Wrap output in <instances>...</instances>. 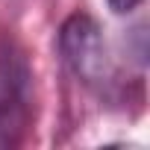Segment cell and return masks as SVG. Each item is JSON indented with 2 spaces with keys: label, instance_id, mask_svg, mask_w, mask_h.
Returning a JSON list of instances; mask_svg holds the SVG:
<instances>
[{
  "label": "cell",
  "instance_id": "cell-1",
  "mask_svg": "<svg viewBox=\"0 0 150 150\" xmlns=\"http://www.w3.org/2000/svg\"><path fill=\"white\" fill-rule=\"evenodd\" d=\"M59 44L65 62L86 86H106L112 80V59L106 41L100 35V27L88 15H71L62 24Z\"/></svg>",
  "mask_w": 150,
  "mask_h": 150
},
{
  "label": "cell",
  "instance_id": "cell-2",
  "mask_svg": "<svg viewBox=\"0 0 150 150\" xmlns=\"http://www.w3.org/2000/svg\"><path fill=\"white\" fill-rule=\"evenodd\" d=\"M24 88H27V71L21 59L6 53L0 59V127H9L24 109Z\"/></svg>",
  "mask_w": 150,
  "mask_h": 150
},
{
  "label": "cell",
  "instance_id": "cell-3",
  "mask_svg": "<svg viewBox=\"0 0 150 150\" xmlns=\"http://www.w3.org/2000/svg\"><path fill=\"white\" fill-rule=\"evenodd\" d=\"M106 3H109V9H112L115 15H127V12H132V9L141 3V0H106Z\"/></svg>",
  "mask_w": 150,
  "mask_h": 150
}]
</instances>
